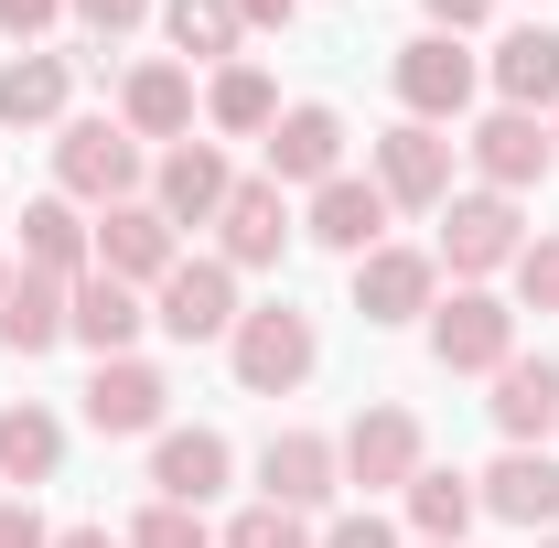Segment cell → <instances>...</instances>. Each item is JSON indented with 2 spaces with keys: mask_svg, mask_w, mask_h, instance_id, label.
I'll list each match as a JSON object with an SVG mask.
<instances>
[{
  "mask_svg": "<svg viewBox=\"0 0 559 548\" xmlns=\"http://www.w3.org/2000/svg\"><path fill=\"white\" fill-rule=\"evenodd\" d=\"M516 301L527 312H559V237H527L516 248Z\"/></svg>",
  "mask_w": 559,
  "mask_h": 548,
  "instance_id": "33",
  "label": "cell"
},
{
  "mask_svg": "<svg viewBox=\"0 0 559 548\" xmlns=\"http://www.w3.org/2000/svg\"><path fill=\"white\" fill-rule=\"evenodd\" d=\"M495 97L527 108V119L559 108V33H549V22H516V33L495 44Z\"/></svg>",
  "mask_w": 559,
  "mask_h": 548,
  "instance_id": "25",
  "label": "cell"
},
{
  "mask_svg": "<svg viewBox=\"0 0 559 548\" xmlns=\"http://www.w3.org/2000/svg\"><path fill=\"white\" fill-rule=\"evenodd\" d=\"M485 516V495H474V474H441V463H419L409 474V527L430 548H463V527Z\"/></svg>",
  "mask_w": 559,
  "mask_h": 548,
  "instance_id": "28",
  "label": "cell"
},
{
  "mask_svg": "<svg viewBox=\"0 0 559 548\" xmlns=\"http://www.w3.org/2000/svg\"><path fill=\"white\" fill-rule=\"evenodd\" d=\"M66 301H75V279H44V270H11V290H0V355H55L66 344Z\"/></svg>",
  "mask_w": 559,
  "mask_h": 548,
  "instance_id": "19",
  "label": "cell"
},
{
  "mask_svg": "<svg viewBox=\"0 0 559 548\" xmlns=\"http://www.w3.org/2000/svg\"><path fill=\"white\" fill-rule=\"evenodd\" d=\"M226 194H237V172H226V151H215V140H173V151H162V172H151V205L173 215V237H183V226H215Z\"/></svg>",
  "mask_w": 559,
  "mask_h": 548,
  "instance_id": "11",
  "label": "cell"
},
{
  "mask_svg": "<svg viewBox=\"0 0 559 548\" xmlns=\"http://www.w3.org/2000/svg\"><path fill=\"white\" fill-rule=\"evenodd\" d=\"M119 130L130 140H194V65H140L119 86Z\"/></svg>",
  "mask_w": 559,
  "mask_h": 548,
  "instance_id": "24",
  "label": "cell"
},
{
  "mask_svg": "<svg viewBox=\"0 0 559 548\" xmlns=\"http://www.w3.org/2000/svg\"><path fill=\"white\" fill-rule=\"evenodd\" d=\"M312 312H290V301H259V312H237V334H226V366H237V388L248 398H290L301 377H312Z\"/></svg>",
  "mask_w": 559,
  "mask_h": 548,
  "instance_id": "1",
  "label": "cell"
},
{
  "mask_svg": "<svg viewBox=\"0 0 559 548\" xmlns=\"http://www.w3.org/2000/svg\"><path fill=\"white\" fill-rule=\"evenodd\" d=\"M516 248H527V215H516V194H452V205H441V259H452L463 279L516 270Z\"/></svg>",
  "mask_w": 559,
  "mask_h": 548,
  "instance_id": "7",
  "label": "cell"
},
{
  "mask_svg": "<svg viewBox=\"0 0 559 548\" xmlns=\"http://www.w3.org/2000/svg\"><path fill=\"white\" fill-rule=\"evenodd\" d=\"M0 290H11V259H0Z\"/></svg>",
  "mask_w": 559,
  "mask_h": 548,
  "instance_id": "41",
  "label": "cell"
},
{
  "mask_svg": "<svg viewBox=\"0 0 559 548\" xmlns=\"http://www.w3.org/2000/svg\"><path fill=\"white\" fill-rule=\"evenodd\" d=\"M226 474H237L226 430H162V441H151V495H162V505H205Z\"/></svg>",
  "mask_w": 559,
  "mask_h": 548,
  "instance_id": "20",
  "label": "cell"
},
{
  "mask_svg": "<svg viewBox=\"0 0 559 548\" xmlns=\"http://www.w3.org/2000/svg\"><path fill=\"white\" fill-rule=\"evenodd\" d=\"M290 11H301V0H237V22H248V33H290Z\"/></svg>",
  "mask_w": 559,
  "mask_h": 548,
  "instance_id": "39",
  "label": "cell"
},
{
  "mask_svg": "<svg viewBox=\"0 0 559 548\" xmlns=\"http://www.w3.org/2000/svg\"><path fill=\"white\" fill-rule=\"evenodd\" d=\"M162 366H140V355H97V377H86V430H108V441H140V430H162Z\"/></svg>",
  "mask_w": 559,
  "mask_h": 548,
  "instance_id": "14",
  "label": "cell"
},
{
  "mask_svg": "<svg viewBox=\"0 0 559 548\" xmlns=\"http://www.w3.org/2000/svg\"><path fill=\"white\" fill-rule=\"evenodd\" d=\"M0 130H66V55H11L0 65Z\"/></svg>",
  "mask_w": 559,
  "mask_h": 548,
  "instance_id": "26",
  "label": "cell"
},
{
  "mask_svg": "<svg viewBox=\"0 0 559 548\" xmlns=\"http://www.w3.org/2000/svg\"><path fill=\"white\" fill-rule=\"evenodd\" d=\"M55 548H130V538H108V527H55Z\"/></svg>",
  "mask_w": 559,
  "mask_h": 548,
  "instance_id": "40",
  "label": "cell"
},
{
  "mask_svg": "<svg viewBox=\"0 0 559 548\" xmlns=\"http://www.w3.org/2000/svg\"><path fill=\"white\" fill-rule=\"evenodd\" d=\"M388 194H377V172H334V183H312V205H301V237L312 248H334V259H366V248H388Z\"/></svg>",
  "mask_w": 559,
  "mask_h": 548,
  "instance_id": "8",
  "label": "cell"
},
{
  "mask_svg": "<svg viewBox=\"0 0 559 548\" xmlns=\"http://www.w3.org/2000/svg\"><path fill=\"white\" fill-rule=\"evenodd\" d=\"M130 548H215L205 538V505H162V495H151L140 527H130Z\"/></svg>",
  "mask_w": 559,
  "mask_h": 548,
  "instance_id": "31",
  "label": "cell"
},
{
  "mask_svg": "<svg viewBox=\"0 0 559 548\" xmlns=\"http://www.w3.org/2000/svg\"><path fill=\"white\" fill-rule=\"evenodd\" d=\"M388 75H399V108L430 119V130L474 108V55H463V33H419V44H399V65H388Z\"/></svg>",
  "mask_w": 559,
  "mask_h": 548,
  "instance_id": "6",
  "label": "cell"
},
{
  "mask_svg": "<svg viewBox=\"0 0 559 548\" xmlns=\"http://www.w3.org/2000/svg\"><path fill=\"white\" fill-rule=\"evenodd\" d=\"M474 495L506 527H559V452H506L495 474H474Z\"/></svg>",
  "mask_w": 559,
  "mask_h": 548,
  "instance_id": "23",
  "label": "cell"
},
{
  "mask_svg": "<svg viewBox=\"0 0 559 548\" xmlns=\"http://www.w3.org/2000/svg\"><path fill=\"white\" fill-rule=\"evenodd\" d=\"M538 548H559V538H538Z\"/></svg>",
  "mask_w": 559,
  "mask_h": 548,
  "instance_id": "43",
  "label": "cell"
},
{
  "mask_svg": "<svg viewBox=\"0 0 559 548\" xmlns=\"http://www.w3.org/2000/svg\"><path fill=\"white\" fill-rule=\"evenodd\" d=\"M485 409H495V430H506V452H538V441L559 430V366L549 355H506Z\"/></svg>",
  "mask_w": 559,
  "mask_h": 548,
  "instance_id": "16",
  "label": "cell"
},
{
  "mask_svg": "<svg viewBox=\"0 0 559 548\" xmlns=\"http://www.w3.org/2000/svg\"><path fill=\"white\" fill-rule=\"evenodd\" d=\"M215 237H226V248H215L226 270H280V248H290V205H280V183H270V172L226 194V215H215Z\"/></svg>",
  "mask_w": 559,
  "mask_h": 548,
  "instance_id": "18",
  "label": "cell"
},
{
  "mask_svg": "<svg viewBox=\"0 0 559 548\" xmlns=\"http://www.w3.org/2000/svg\"><path fill=\"white\" fill-rule=\"evenodd\" d=\"M334 172H345V119L323 97L280 108L270 119V183H334Z\"/></svg>",
  "mask_w": 559,
  "mask_h": 548,
  "instance_id": "15",
  "label": "cell"
},
{
  "mask_svg": "<svg viewBox=\"0 0 559 548\" xmlns=\"http://www.w3.org/2000/svg\"><path fill=\"white\" fill-rule=\"evenodd\" d=\"M366 151H377V194L388 205H409V215L452 205V140L430 130V119H399V130H377Z\"/></svg>",
  "mask_w": 559,
  "mask_h": 548,
  "instance_id": "4",
  "label": "cell"
},
{
  "mask_svg": "<svg viewBox=\"0 0 559 548\" xmlns=\"http://www.w3.org/2000/svg\"><path fill=\"white\" fill-rule=\"evenodd\" d=\"M0 548H55V527L33 516V495H0Z\"/></svg>",
  "mask_w": 559,
  "mask_h": 548,
  "instance_id": "36",
  "label": "cell"
},
{
  "mask_svg": "<svg viewBox=\"0 0 559 548\" xmlns=\"http://www.w3.org/2000/svg\"><path fill=\"white\" fill-rule=\"evenodd\" d=\"M323 548H399V527H388L377 505H355V516H334V527H323Z\"/></svg>",
  "mask_w": 559,
  "mask_h": 548,
  "instance_id": "35",
  "label": "cell"
},
{
  "mask_svg": "<svg viewBox=\"0 0 559 548\" xmlns=\"http://www.w3.org/2000/svg\"><path fill=\"white\" fill-rule=\"evenodd\" d=\"M334 452H345V484H366V495H388V484L409 495V474L430 463V452H419V419H409V409H355V430L334 441Z\"/></svg>",
  "mask_w": 559,
  "mask_h": 548,
  "instance_id": "12",
  "label": "cell"
},
{
  "mask_svg": "<svg viewBox=\"0 0 559 548\" xmlns=\"http://www.w3.org/2000/svg\"><path fill=\"white\" fill-rule=\"evenodd\" d=\"M66 11L97 33V44H119V33H140V22H151V0H66Z\"/></svg>",
  "mask_w": 559,
  "mask_h": 548,
  "instance_id": "34",
  "label": "cell"
},
{
  "mask_svg": "<svg viewBox=\"0 0 559 548\" xmlns=\"http://www.w3.org/2000/svg\"><path fill=\"white\" fill-rule=\"evenodd\" d=\"M55 11H66V0H0V33H11V44H33Z\"/></svg>",
  "mask_w": 559,
  "mask_h": 548,
  "instance_id": "37",
  "label": "cell"
},
{
  "mask_svg": "<svg viewBox=\"0 0 559 548\" xmlns=\"http://www.w3.org/2000/svg\"><path fill=\"white\" fill-rule=\"evenodd\" d=\"M430 355L452 366V377H495L506 355H516V312L495 301V290H452V301H430Z\"/></svg>",
  "mask_w": 559,
  "mask_h": 548,
  "instance_id": "3",
  "label": "cell"
},
{
  "mask_svg": "<svg viewBox=\"0 0 559 548\" xmlns=\"http://www.w3.org/2000/svg\"><path fill=\"white\" fill-rule=\"evenodd\" d=\"M55 463H66V419L33 409V398H11V409H0V474L33 495V484H55Z\"/></svg>",
  "mask_w": 559,
  "mask_h": 548,
  "instance_id": "27",
  "label": "cell"
},
{
  "mask_svg": "<svg viewBox=\"0 0 559 548\" xmlns=\"http://www.w3.org/2000/svg\"><path fill=\"white\" fill-rule=\"evenodd\" d=\"M173 259H183V248H173V215L151 205V194H130V205L97 215V270H108V279L162 290V279H173Z\"/></svg>",
  "mask_w": 559,
  "mask_h": 548,
  "instance_id": "9",
  "label": "cell"
},
{
  "mask_svg": "<svg viewBox=\"0 0 559 548\" xmlns=\"http://www.w3.org/2000/svg\"><path fill=\"white\" fill-rule=\"evenodd\" d=\"M22 270L86 279V270H97V226H86L66 194H33V205H22Z\"/></svg>",
  "mask_w": 559,
  "mask_h": 548,
  "instance_id": "21",
  "label": "cell"
},
{
  "mask_svg": "<svg viewBox=\"0 0 559 548\" xmlns=\"http://www.w3.org/2000/svg\"><path fill=\"white\" fill-rule=\"evenodd\" d=\"M334 484H345V452H334L323 430H270V452H259V505L312 516V505H334Z\"/></svg>",
  "mask_w": 559,
  "mask_h": 548,
  "instance_id": "10",
  "label": "cell"
},
{
  "mask_svg": "<svg viewBox=\"0 0 559 548\" xmlns=\"http://www.w3.org/2000/svg\"><path fill=\"white\" fill-rule=\"evenodd\" d=\"M140 323H151V301H140L130 279H108V270H86L75 279V301H66V334L86 344V355H130Z\"/></svg>",
  "mask_w": 559,
  "mask_h": 548,
  "instance_id": "22",
  "label": "cell"
},
{
  "mask_svg": "<svg viewBox=\"0 0 559 548\" xmlns=\"http://www.w3.org/2000/svg\"><path fill=\"white\" fill-rule=\"evenodd\" d=\"M151 323H162L173 344L237 334V270H226V259H173V279L151 290Z\"/></svg>",
  "mask_w": 559,
  "mask_h": 548,
  "instance_id": "5",
  "label": "cell"
},
{
  "mask_svg": "<svg viewBox=\"0 0 559 548\" xmlns=\"http://www.w3.org/2000/svg\"><path fill=\"white\" fill-rule=\"evenodd\" d=\"M162 33L183 44V65H226L248 22H237V0H162Z\"/></svg>",
  "mask_w": 559,
  "mask_h": 548,
  "instance_id": "29",
  "label": "cell"
},
{
  "mask_svg": "<svg viewBox=\"0 0 559 548\" xmlns=\"http://www.w3.org/2000/svg\"><path fill=\"white\" fill-rule=\"evenodd\" d=\"M463 151H474L485 194H527V183H538V172L559 162V151H549V130H538L527 108H495V119H474V140H463Z\"/></svg>",
  "mask_w": 559,
  "mask_h": 548,
  "instance_id": "17",
  "label": "cell"
},
{
  "mask_svg": "<svg viewBox=\"0 0 559 548\" xmlns=\"http://www.w3.org/2000/svg\"><path fill=\"white\" fill-rule=\"evenodd\" d=\"M549 151H559V130H549Z\"/></svg>",
  "mask_w": 559,
  "mask_h": 548,
  "instance_id": "42",
  "label": "cell"
},
{
  "mask_svg": "<svg viewBox=\"0 0 559 548\" xmlns=\"http://www.w3.org/2000/svg\"><path fill=\"white\" fill-rule=\"evenodd\" d=\"M226 548H323V538H312V527H301L290 505H248V516L226 527Z\"/></svg>",
  "mask_w": 559,
  "mask_h": 548,
  "instance_id": "32",
  "label": "cell"
},
{
  "mask_svg": "<svg viewBox=\"0 0 559 548\" xmlns=\"http://www.w3.org/2000/svg\"><path fill=\"white\" fill-rule=\"evenodd\" d=\"M55 194L66 205H130L140 194V140L119 130V119H66L55 130Z\"/></svg>",
  "mask_w": 559,
  "mask_h": 548,
  "instance_id": "2",
  "label": "cell"
},
{
  "mask_svg": "<svg viewBox=\"0 0 559 548\" xmlns=\"http://www.w3.org/2000/svg\"><path fill=\"white\" fill-rule=\"evenodd\" d=\"M430 290H441V259L430 248H366L355 259V312L366 323H419Z\"/></svg>",
  "mask_w": 559,
  "mask_h": 548,
  "instance_id": "13",
  "label": "cell"
},
{
  "mask_svg": "<svg viewBox=\"0 0 559 548\" xmlns=\"http://www.w3.org/2000/svg\"><path fill=\"white\" fill-rule=\"evenodd\" d=\"M205 119H215V130H237V140H248V130H270V119H280V86H270L259 65H226V75L205 86Z\"/></svg>",
  "mask_w": 559,
  "mask_h": 548,
  "instance_id": "30",
  "label": "cell"
},
{
  "mask_svg": "<svg viewBox=\"0 0 559 548\" xmlns=\"http://www.w3.org/2000/svg\"><path fill=\"white\" fill-rule=\"evenodd\" d=\"M419 11H430V33H474L495 0H419Z\"/></svg>",
  "mask_w": 559,
  "mask_h": 548,
  "instance_id": "38",
  "label": "cell"
}]
</instances>
